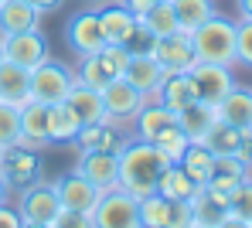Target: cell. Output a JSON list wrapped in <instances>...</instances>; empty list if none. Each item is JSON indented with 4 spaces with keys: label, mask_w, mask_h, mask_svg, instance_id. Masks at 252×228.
<instances>
[{
    "label": "cell",
    "mask_w": 252,
    "mask_h": 228,
    "mask_svg": "<svg viewBox=\"0 0 252 228\" xmlns=\"http://www.w3.org/2000/svg\"><path fill=\"white\" fill-rule=\"evenodd\" d=\"M164 167H170V160L154 143L129 140L116 153V187H123L126 194H133L140 201V198L157 191V181H160Z\"/></svg>",
    "instance_id": "cell-1"
},
{
    "label": "cell",
    "mask_w": 252,
    "mask_h": 228,
    "mask_svg": "<svg viewBox=\"0 0 252 228\" xmlns=\"http://www.w3.org/2000/svg\"><path fill=\"white\" fill-rule=\"evenodd\" d=\"M191 45H194L198 61L235 68V21H228L221 14H211L205 24H198L191 31Z\"/></svg>",
    "instance_id": "cell-2"
},
{
    "label": "cell",
    "mask_w": 252,
    "mask_h": 228,
    "mask_svg": "<svg viewBox=\"0 0 252 228\" xmlns=\"http://www.w3.org/2000/svg\"><path fill=\"white\" fill-rule=\"evenodd\" d=\"M75 86V72L65 65V61H55L51 55L44 58L41 65L31 68V99L41 102V106H55V102H65L68 92Z\"/></svg>",
    "instance_id": "cell-3"
},
{
    "label": "cell",
    "mask_w": 252,
    "mask_h": 228,
    "mask_svg": "<svg viewBox=\"0 0 252 228\" xmlns=\"http://www.w3.org/2000/svg\"><path fill=\"white\" fill-rule=\"evenodd\" d=\"M126 58H129V48H120V45H102L95 55H89V58H79L82 65H79V72H75V79L89 86V89H106L113 79H120L126 68Z\"/></svg>",
    "instance_id": "cell-4"
},
{
    "label": "cell",
    "mask_w": 252,
    "mask_h": 228,
    "mask_svg": "<svg viewBox=\"0 0 252 228\" xmlns=\"http://www.w3.org/2000/svg\"><path fill=\"white\" fill-rule=\"evenodd\" d=\"M92 225L95 228H140V201L126 194L123 187H109L99 194L92 208Z\"/></svg>",
    "instance_id": "cell-5"
},
{
    "label": "cell",
    "mask_w": 252,
    "mask_h": 228,
    "mask_svg": "<svg viewBox=\"0 0 252 228\" xmlns=\"http://www.w3.org/2000/svg\"><path fill=\"white\" fill-rule=\"evenodd\" d=\"M58 211H62V201H58L55 184L34 181V184H28V187H21V198H17L21 222H44V225H51Z\"/></svg>",
    "instance_id": "cell-6"
},
{
    "label": "cell",
    "mask_w": 252,
    "mask_h": 228,
    "mask_svg": "<svg viewBox=\"0 0 252 228\" xmlns=\"http://www.w3.org/2000/svg\"><path fill=\"white\" fill-rule=\"evenodd\" d=\"M0 55H3V61H14V65H21V68L31 72L34 65H41L51 51H48V38H44L41 28H38V31L3 34L0 38Z\"/></svg>",
    "instance_id": "cell-7"
},
{
    "label": "cell",
    "mask_w": 252,
    "mask_h": 228,
    "mask_svg": "<svg viewBox=\"0 0 252 228\" xmlns=\"http://www.w3.org/2000/svg\"><path fill=\"white\" fill-rule=\"evenodd\" d=\"M147 51L157 58V65L164 72H188L198 58H194V45H191V34L188 31H174L167 38H150Z\"/></svg>",
    "instance_id": "cell-8"
},
{
    "label": "cell",
    "mask_w": 252,
    "mask_h": 228,
    "mask_svg": "<svg viewBox=\"0 0 252 228\" xmlns=\"http://www.w3.org/2000/svg\"><path fill=\"white\" fill-rule=\"evenodd\" d=\"M188 79H191V86H194L198 102H208V106H218L221 95L235 86L232 68H225V65H208V61H194V65L188 68Z\"/></svg>",
    "instance_id": "cell-9"
},
{
    "label": "cell",
    "mask_w": 252,
    "mask_h": 228,
    "mask_svg": "<svg viewBox=\"0 0 252 228\" xmlns=\"http://www.w3.org/2000/svg\"><path fill=\"white\" fill-rule=\"evenodd\" d=\"M150 99L143 92H136L126 79H113L102 89V106H106V123H129L136 119V113L147 106Z\"/></svg>",
    "instance_id": "cell-10"
},
{
    "label": "cell",
    "mask_w": 252,
    "mask_h": 228,
    "mask_svg": "<svg viewBox=\"0 0 252 228\" xmlns=\"http://www.w3.org/2000/svg\"><path fill=\"white\" fill-rule=\"evenodd\" d=\"M65 41L68 48L75 51V58H89V55H95L99 48L106 45V38H102V24H99V10H79L68 24H65Z\"/></svg>",
    "instance_id": "cell-11"
},
{
    "label": "cell",
    "mask_w": 252,
    "mask_h": 228,
    "mask_svg": "<svg viewBox=\"0 0 252 228\" xmlns=\"http://www.w3.org/2000/svg\"><path fill=\"white\" fill-rule=\"evenodd\" d=\"M0 177L7 181V187H28L41 177V160L34 150L28 146H7L0 150Z\"/></svg>",
    "instance_id": "cell-12"
},
{
    "label": "cell",
    "mask_w": 252,
    "mask_h": 228,
    "mask_svg": "<svg viewBox=\"0 0 252 228\" xmlns=\"http://www.w3.org/2000/svg\"><path fill=\"white\" fill-rule=\"evenodd\" d=\"M99 24H102V38H106V45H120V48H129V51H133V45H136V38L143 34L140 17L129 14L123 3H109V7H102V10H99Z\"/></svg>",
    "instance_id": "cell-13"
},
{
    "label": "cell",
    "mask_w": 252,
    "mask_h": 228,
    "mask_svg": "<svg viewBox=\"0 0 252 228\" xmlns=\"http://www.w3.org/2000/svg\"><path fill=\"white\" fill-rule=\"evenodd\" d=\"M120 79H126L129 86L136 92H143L147 99H154L157 89H160V82L167 79V72L157 65V58L150 55V51H129V58H126V68Z\"/></svg>",
    "instance_id": "cell-14"
},
{
    "label": "cell",
    "mask_w": 252,
    "mask_h": 228,
    "mask_svg": "<svg viewBox=\"0 0 252 228\" xmlns=\"http://www.w3.org/2000/svg\"><path fill=\"white\" fill-rule=\"evenodd\" d=\"M55 191H58L62 208L89 211V215H92V208H95V201H99V194H102L92 181H85L79 171H72V174H65L62 181H55Z\"/></svg>",
    "instance_id": "cell-15"
},
{
    "label": "cell",
    "mask_w": 252,
    "mask_h": 228,
    "mask_svg": "<svg viewBox=\"0 0 252 228\" xmlns=\"http://www.w3.org/2000/svg\"><path fill=\"white\" fill-rule=\"evenodd\" d=\"M21 146L41 153L44 146H51V137H48V106L28 99L21 106Z\"/></svg>",
    "instance_id": "cell-16"
},
{
    "label": "cell",
    "mask_w": 252,
    "mask_h": 228,
    "mask_svg": "<svg viewBox=\"0 0 252 228\" xmlns=\"http://www.w3.org/2000/svg\"><path fill=\"white\" fill-rule=\"evenodd\" d=\"M215 113H218L221 123H228V126H235V130L249 133L252 130V89L232 86V89L221 95V102L215 106Z\"/></svg>",
    "instance_id": "cell-17"
},
{
    "label": "cell",
    "mask_w": 252,
    "mask_h": 228,
    "mask_svg": "<svg viewBox=\"0 0 252 228\" xmlns=\"http://www.w3.org/2000/svg\"><path fill=\"white\" fill-rule=\"evenodd\" d=\"M75 171L85 181H92L99 191H109V187H116V153H109V150H82Z\"/></svg>",
    "instance_id": "cell-18"
},
{
    "label": "cell",
    "mask_w": 252,
    "mask_h": 228,
    "mask_svg": "<svg viewBox=\"0 0 252 228\" xmlns=\"http://www.w3.org/2000/svg\"><path fill=\"white\" fill-rule=\"evenodd\" d=\"M41 17L28 0H0V38L3 34H21V31H38Z\"/></svg>",
    "instance_id": "cell-19"
},
{
    "label": "cell",
    "mask_w": 252,
    "mask_h": 228,
    "mask_svg": "<svg viewBox=\"0 0 252 228\" xmlns=\"http://www.w3.org/2000/svg\"><path fill=\"white\" fill-rule=\"evenodd\" d=\"M154 102L167 106L170 113H181V109H188L191 102H198V95H194V86H191L188 72H170L167 79L160 82V89H157V95H154Z\"/></svg>",
    "instance_id": "cell-20"
},
{
    "label": "cell",
    "mask_w": 252,
    "mask_h": 228,
    "mask_svg": "<svg viewBox=\"0 0 252 228\" xmlns=\"http://www.w3.org/2000/svg\"><path fill=\"white\" fill-rule=\"evenodd\" d=\"M28 99H31V72L14 61H0V102L24 106Z\"/></svg>",
    "instance_id": "cell-21"
},
{
    "label": "cell",
    "mask_w": 252,
    "mask_h": 228,
    "mask_svg": "<svg viewBox=\"0 0 252 228\" xmlns=\"http://www.w3.org/2000/svg\"><path fill=\"white\" fill-rule=\"evenodd\" d=\"M215 123H218V113H215V106H208V102H191L188 109L177 113V126L188 133L191 143H201Z\"/></svg>",
    "instance_id": "cell-22"
},
{
    "label": "cell",
    "mask_w": 252,
    "mask_h": 228,
    "mask_svg": "<svg viewBox=\"0 0 252 228\" xmlns=\"http://www.w3.org/2000/svg\"><path fill=\"white\" fill-rule=\"evenodd\" d=\"M75 113H79V119H82V126L89 123H106V106H102V92L99 89H89L82 86L79 79H75V86L68 92V99H65Z\"/></svg>",
    "instance_id": "cell-23"
},
{
    "label": "cell",
    "mask_w": 252,
    "mask_h": 228,
    "mask_svg": "<svg viewBox=\"0 0 252 228\" xmlns=\"http://www.w3.org/2000/svg\"><path fill=\"white\" fill-rule=\"evenodd\" d=\"M79 130H82V119L68 102L48 106V137H51V143H75Z\"/></svg>",
    "instance_id": "cell-24"
},
{
    "label": "cell",
    "mask_w": 252,
    "mask_h": 228,
    "mask_svg": "<svg viewBox=\"0 0 252 228\" xmlns=\"http://www.w3.org/2000/svg\"><path fill=\"white\" fill-rule=\"evenodd\" d=\"M177 164L184 167V174L198 184V187H205L211 181V174H215V153H211L205 143H188V150H184V157Z\"/></svg>",
    "instance_id": "cell-25"
},
{
    "label": "cell",
    "mask_w": 252,
    "mask_h": 228,
    "mask_svg": "<svg viewBox=\"0 0 252 228\" xmlns=\"http://www.w3.org/2000/svg\"><path fill=\"white\" fill-rule=\"evenodd\" d=\"M133 123H136V140H147V143H150V140L157 137L164 126L177 123V113H170L167 106H160V102H154V99H150V102L136 113V119H133Z\"/></svg>",
    "instance_id": "cell-26"
},
{
    "label": "cell",
    "mask_w": 252,
    "mask_h": 228,
    "mask_svg": "<svg viewBox=\"0 0 252 228\" xmlns=\"http://www.w3.org/2000/svg\"><path fill=\"white\" fill-rule=\"evenodd\" d=\"M140 28H143V34H147V38H167V34H174V31H181L177 14H174V7H170V0H157V3L140 17Z\"/></svg>",
    "instance_id": "cell-27"
},
{
    "label": "cell",
    "mask_w": 252,
    "mask_h": 228,
    "mask_svg": "<svg viewBox=\"0 0 252 228\" xmlns=\"http://www.w3.org/2000/svg\"><path fill=\"white\" fill-rule=\"evenodd\" d=\"M194 191H198V184L184 174V167H181V164L164 167V174H160V181H157V194H164L167 201H191V198H194Z\"/></svg>",
    "instance_id": "cell-28"
},
{
    "label": "cell",
    "mask_w": 252,
    "mask_h": 228,
    "mask_svg": "<svg viewBox=\"0 0 252 228\" xmlns=\"http://www.w3.org/2000/svg\"><path fill=\"white\" fill-rule=\"evenodd\" d=\"M75 143L82 150H109V153H120V146H123V140L113 130V123H89V126H82Z\"/></svg>",
    "instance_id": "cell-29"
},
{
    "label": "cell",
    "mask_w": 252,
    "mask_h": 228,
    "mask_svg": "<svg viewBox=\"0 0 252 228\" xmlns=\"http://www.w3.org/2000/svg\"><path fill=\"white\" fill-rule=\"evenodd\" d=\"M170 7H174V14H177V24H181V31H194L198 24H205L211 14H218L215 10V0H170Z\"/></svg>",
    "instance_id": "cell-30"
},
{
    "label": "cell",
    "mask_w": 252,
    "mask_h": 228,
    "mask_svg": "<svg viewBox=\"0 0 252 228\" xmlns=\"http://www.w3.org/2000/svg\"><path fill=\"white\" fill-rule=\"evenodd\" d=\"M201 143L208 146L215 157H235V150H239V143H242V130H235V126H228V123L218 119Z\"/></svg>",
    "instance_id": "cell-31"
},
{
    "label": "cell",
    "mask_w": 252,
    "mask_h": 228,
    "mask_svg": "<svg viewBox=\"0 0 252 228\" xmlns=\"http://www.w3.org/2000/svg\"><path fill=\"white\" fill-rule=\"evenodd\" d=\"M249 177V167L239 160V157H215V174H211V187L218 191H232L239 181Z\"/></svg>",
    "instance_id": "cell-32"
},
{
    "label": "cell",
    "mask_w": 252,
    "mask_h": 228,
    "mask_svg": "<svg viewBox=\"0 0 252 228\" xmlns=\"http://www.w3.org/2000/svg\"><path fill=\"white\" fill-rule=\"evenodd\" d=\"M140 228H170V201L164 194L140 198Z\"/></svg>",
    "instance_id": "cell-33"
},
{
    "label": "cell",
    "mask_w": 252,
    "mask_h": 228,
    "mask_svg": "<svg viewBox=\"0 0 252 228\" xmlns=\"http://www.w3.org/2000/svg\"><path fill=\"white\" fill-rule=\"evenodd\" d=\"M150 143H154V146L167 157L170 164H177V160L184 157V150H188V143H191V140H188V133H184L177 123H170V126H164V130L150 140Z\"/></svg>",
    "instance_id": "cell-34"
},
{
    "label": "cell",
    "mask_w": 252,
    "mask_h": 228,
    "mask_svg": "<svg viewBox=\"0 0 252 228\" xmlns=\"http://www.w3.org/2000/svg\"><path fill=\"white\" fill-rule=\"evenodd\" d=\"M21 143V106L0 102V150Z\"/></svg>",
    "instance_id": "cell-35"
},
{
    "label": "cell",
    "mask_w": 252,
    "mask_h": 228,
    "mask_svg": "<svg viewBox=\"0 0 252 228\" xmlns=\"http://www.w3.org/2000/svg\"><path fill=\"white\" fill-rule=\"evenodd\" d=\"M228 215H239V218L252 222V177L239 181L228 191Z\"/></svg>",
    "instance_id": "cell-36"
},
{
    "label": "cell",
    "mask_w": 252,
    "mask_h": 228,
    "mask_svg": "<svg viewBox=\"0 0 252 228\" xmlns=\"http://www.w3.org/2000/svg\"><path fill=\"white\" fill-rule=\"evenodd\" d=\"M235 65L252 68V21L235 24Z\"/></svg>",
    "instance_id": "cell-37"
},
{
    "label": "cell",
    "mask_w": 252,
    "mask_h": 228,
    "mask_svg": "<svg viewBox=\"0 0 252 228\" xmlns=\"http://www.w3.org/2000/svg\"><path fill=\"white\" fill-rule=\"evenodd\" d=\"M51 228H95V225H92V215H89V211H72V208H62V211L55 215Z\"/></svg>",
    "instance_id": "cell-38"
},
{
    "label": "cell",
    "mask_w": 252,
    "mask_h": 228,
    "mask_svg": "<svg viewBox=\"0 0 252 228\" xmlns=\"http://www.w3.org/2000/svg\"><path fill=\"white\" fill-rule=\"evenodd\" d=\"M194 222L191 201H170V228H188Z\"/></svg>",
    "instance_id": "cell-39"
},
{
    "label": "cell",
    "mask_w": 252,
    "mask_h": 228,
    "mask_svg": "<svg viewBox=\"0 0 252 228\" xmlns=\"http://www.w3.org/2000/svg\"><path fill=\"white\" fill-rule=\"evenodd\" d=\"M0 228H21V215L10 204H0Z\"/></svg>",
    "instance_id": "cell-40"
},
{
    "label": "cell",
    "mask_w": 252,
    "mask_h": 228,
    "mask_svg": "<svg viewBox=\"0 0 252 228\" xmlns=\"http://www.w3.org/2000/svg\"><path fill=\"white\" fill-rule=\"evenodd\" d=\"M120 3H123V7L129 10V14H136V17H143V14H147V10H150V7H154L157 0H120Z\"/></svg>",
    "instance_id": "cell-41"
},
{
    "label": "cell",
    "mask_w": 252,
    "mask_h": 228,
    "mask_svg": "<svg viewBox=\"0 0 252 228\" xmlns=\"http://www.w3.org/2000/svg\"><path fill=\"white\" fill-rule=\"evenodd\" d=\"M28 3H31V7H34L38 14H55V10H58V7L65 3V0H28Z\"/></svg>",
    "instance_id": "cell-42"
},
{
    "label": "cell",
    "mask_w": 252,
    "mask_h": 228,
    "mask_svg": "<svg viewBox=\"0 0 252 228\" xmlns=\"http://www.w3.org/2000/svg\"><path fill=\"white\" fill-rule=\"evenodd\" d=\"M215 228H249V222H246V218H239V215H225Z\"/></svg>",
    "instance_id": "cell-43"
},
{
    "label": "cell",
    "mask_w": 252,
    "mask_h": 228,
    "mask_svg": "<svg viewBox=\"0 0 252 228\" xmlns=\"http://www.w3.org/2000/svg\"><path fill=\"white\" fill-rule=\"evenodd\" d=\"M235 7H239V17L242 21H252V0H235Z\"/></svg>",
    "instance_id": "cell-44"
},
{
    "label": "cell",
    "mask_w": 252,
    "mask_h": 228,
    "mask_svg": "<svg viewBox=\"0 0 252 228\" xmlns=\"http://www.w3.org/2000/svg\"><path fill=\"white\" fill-rule=\"evenodd\" d=\"M7 194H10V187H7V181L0 177V204H7Z\"/></svg>",
    "instance_id": "cell-45"
},
{
    "label": "cell",
    "mask_w": 252,
    "mask_h": 228,
    "mask_svg": "<svg viewBox=\"0 0 252 228\" xmlns=\"http://www.w3.org/2000/svg\"><path fill=\"white\" fill-rule=\"evenodd\" d=\"M21 228H51V225H44V222H21Z\"/></svg>",
    "instance_id": "cell-46"
},
{
    "label": "cell",
    "mask_w": 252,
    "mask_h": 228,
    "mask_svg": "<svg viewBox=\"0 0 252 228\" xmlns=\"http://www.w3.org/2000/svg\"><path fill=\"white\" fill-rule=\"evenodd\" d=\"M188 228H208V225H198V222H191V225H188Z\"/></svg>",
    "instance_id": "cell-47"
},
{
    "label": "cell",
    "mask_w": 252,
    "mask_h": 228,
    "mask_svg": "<svg viewBox=\"0 0 252 228\" xmlns=\"http://www.w3.org/2000/svg\"><path fill=\"white\" fill-rule=\"evenodd\" d=\"M85 3H99V0H85Z\"/></svg>",
    "instance_id": "cell-48"
},
{
    "label": "cell",
    "mask_w": 252,
    "mask_h": 228,
    "mask_svg": "<svg viewBox=\"0 0 252 228\" xmlns=\"http://www.w3.org/2000/svg\"><path fill=\"white\" fill-rule=\"evenodd\" d=\"M249 177H252V167H249Z\"/></svg>",
    "instance_id": "cell-49"
},
{
    "label": "cell",
    "mask_w": 252,
    "mask_h": 228,
    "mask_svg": "<svg viewBox=\"0 0 252 228\" xmlns=\"http://www.w3.org/2000/svg\"><path fill=\"white\" fill-rule=\"evenodd\" d=\"M0 61H3V55H0Z\"/></svg>",
    "instance_id": "cell-50"
},
{
    "label": "cell",
    "mask_w": 252,
    "mask_h": 228,
    "mask_svg": "<svg viewBox=\"0 0 252 228\" xmlns=\"http://www.w3.org/2000/svg\"><path fill=\"white\" fill-rule=\"evenodd\" d=\"M249 228H252V222H249Z\"/></svg>",
    "instance_id": "cell-51"
}]
</instances>
